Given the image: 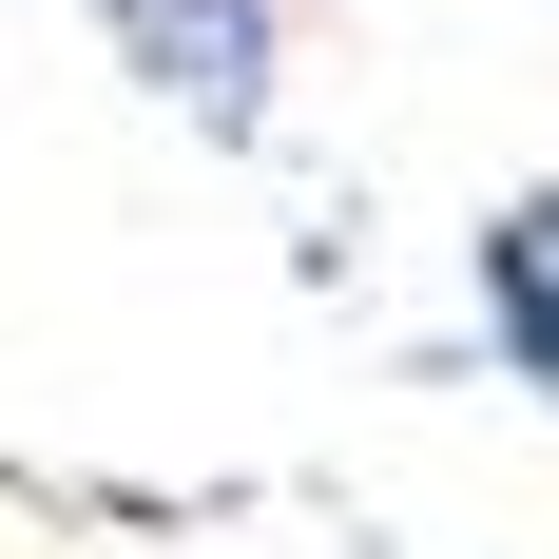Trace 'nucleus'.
Listing matches in <instances>:
<instances>
[{"mask_svg":"<svg viewBox=\"0 0 559 559\" xmlns=\"http://www.w3.org/2000/svg\"><path fill=\"white\" fill-rule=\"evenodd\" d=\"M116 39V78L155 116H193V135H271V78H289V20L271 0H78Z\"/></svg>","mask_w":559,"mask_h":559,"instance_id":"f257e3e1","label":"nucleus"},{"mask_svg":"<svg viewBox=\"0 0 559 559\" xmlns=\"http://www.w3.org/2000/svg\"><path fill=\"white\" fill-rule=\"evenodd\" d=\"M463 309H483V347H502V386L559 405V174L463 231Z\"/></svg>","mask_w":559,"mask_h":559,"instance_id":"f03ea898","label":"nucleus"}]
</instances>
